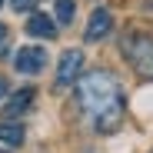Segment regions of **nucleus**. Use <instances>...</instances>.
Returning a JSON list of instances; mask_svg holds the SVG:
<instances>
[{
    "instance_id": "f257e3e1",
    "label": "nucleus",
    "mask_w": 153,
    "mask_h": 153,
    "mask_svg": "<svg viewBox=\"0 0 153 153\" xmlns=\"http://www.w3.org/2000/svg\"><path fill=\"white\" fill-rule=\"evenodd\" d=\"M76 100H80V107L90 110L93 117H100L103 110H110L113 103H120V87L110 73H87L80 87H76Z\"/></svg>"
},
{
    "instance_id": "f03ea898",
    "label": "nucleus",
    "mask_w": 153,
    "mask_h": 153,
    "mask_svg": "<svg viewBox=\"0 0 153 153\" xmlns=\"http://www.w3.org/2000/svg\"><path fill=\"white\" fill-rule=\"evenodd\" d=\"M123 53L140 73H150L153 76V40L143 37V33H130L123 40Z\"/></svg>"
},
{
    "instance_id": "7ed1b4c3",
    "label": "nucleus",
    "mask_w": 153,
    "mask_h": 153,
    "mask_svg": "<svg viewBox=\"0 0 153 153\" xmlns=\"http://www.w3.org/2000/svg\"><path fill=\"white\" fill-rule=\"evenodd\" d=\"M80 70H83V53L80 50H67L57 63V83H73L80 80Z\"/></svg>"
},
{
    "instance_id": "20e7f679",
    "label": "nucleus",
    "mask_w": 153,
    "mask_h": 153,
    "mask_svg": "<svg viewBox=\"0 0 153 153\" xmlns=\"http://www.w3.org/2000/svg\"><path fill=\"white\" fill-rule=\"evenodd\" d=\"M47 67V50L43 47H23L17 53V70L20 73H40Z\"/></svg>"
},
{
    "instance_id": "39448f33",
    "label": "nucleus",
    "mask_w": 153,
    "mask_h": 153,
    "mask_svg": "<svg viewBox=\"0 0 153 153\" xmlns=\"http://www.w3.org/2000/svg\"><path fill=\"white\" fill-rule=\"evenodd\" d=\"M110 27H113V17H110V10H103V7H100V10H93L90 13V23H87V40L90 43H97V40H103L107 33H110Z\"/></svg>"
},
{
    "instance_id": "423d86ee",
    "label": "nucleus",
    "mask_w": 153,
    "mask_h": 153,
    "mask_svg": "<svg viewBox=\"0 0 153 153\" xmlns=\"http://www.w3.org/2000/svg\"><path fill=\"white\" fill-rule=\"evenodd\" d=\"M27 33L30 37H40V40H53L57 37V23H53V17H47V13H30Z\"/></svg>"
},
{
    "instance_id": "0eeeda50",
    "label": "nucleus",
    "mask_w": 153,
    "mask_h": 153,
    "mask_svg": "<svg viewBox=\"0 0 153 153\" xmlns=\"http://www.w3.org/2000/svg\"><path fill=\"white\" fill-rule=\"evenodd\" d=\"M33 87H23V90H17L10 100H7V103H4V110H7V117H17V113H23V110H27L30 103H33Z\"/></svg>"
},
{
    "instance_id": "6e6552de",
    "label": "nucleus",
    "mask_w": 153,
    "mask_h": 153,
    "mask_svg": "<svg viewBox=\"0 0 153 153\" xmlns=\"http://www.w3.org/2000/svg\"><path fill=\"white\" fill-rule=\"evenodd\" d=\"M120 117H123V100H120V103H113L110 110H103L100 117H93V120H97V130H100V133L117 130V126H120Z\"/></svg>"
},
{
    "instance_id": "1a4fd4ad",
    "label": "nucleus",
    "mask_w": 153,
    "mask_h": 153,
    "mask_svg": "<svg viewBox=\"0 0 153 153\" xmlns=\"http://www.w3.org/2000/svg\"><path fill=\"white\" fill-rule=\"evenodd\" d=\"M0 143H7V146H20V143H23V126L13 123V120H4V123H0Z\"/></svg>"
},
{
    "instance_id": "9d476101",
    "label": "nucleus",
    "mask_w": 153,
    "mask_h": 153,
    "mask_svg": "<svg viewBox=\"0 0 153 153\" xmlns=\"http://www.w3.org/2000/svg\"><path fill=\"white\" fill-rule=\"evenodd\" d=\"M73 10H76L73 0H57V20H60V23H70V20H73Z\"/></svg>"
},
{
    "instance_id": "9b49d317",
    "label": "nucleus",
    "mask_w": 153,
    "mask_h": 153,
    "mask_svg": "<svg viewBox=\"0 0 153 153\" xmlns=\"http://www.w3.org/2000/svg\"><path fill=\"white\" fill-rule=\"evenodd\" d=\"M33 4H37V0H10V7H13V10H20V13H23V10H30Z\"/></svg>"
},
{
    "instance_id": "f8f14e48",
    "label": "nucleus",
    "mask_w": 153,
    "mask_h": 153,
    "mask_svg": "<svg viewBox=\"0 0 153 153\" xmlns=\"http://www.w3.org/2000/svg\"><path fill=\"white\" fill-rule=\"evenodd\" d=\"M4 43H7V27L0 23V50H4Z\"/></svg>"
},
{
    "instance_id": "ddd939ff",
    "label": "nucleus",
    "mask_w": 153,
    "mask_h": 153,
    "mask_svg": "<svg viewBox=\"0 0 153 153\" xmlns=\"http://www.w3.org/2000/svg\"><path fill=\"white\" fill-rule=\"evenodd\" d=\"M4 97H7V80L0 76V100H4Z\"/></svg>"
},
{
    "instance_id": "4468645a",
    "label": "nucleus",
    "mask_w": 153,
    "mask_h": 153,
    "mask_svg": "<svg viewBox=\"0 0 153 153\" xmlns=\"http://www.w3.org/2000/svg\"><path fill=\"white\" fill-rule=\"evenodd\" d=\"M0 4H4V0H0Z\"/></svg>"
}]
</instances>
